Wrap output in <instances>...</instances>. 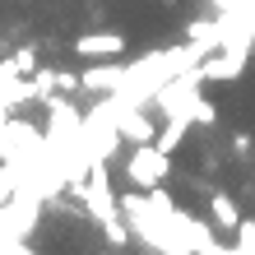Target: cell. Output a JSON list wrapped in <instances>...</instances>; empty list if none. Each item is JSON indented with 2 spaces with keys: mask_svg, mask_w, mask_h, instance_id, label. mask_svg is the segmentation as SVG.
Listing matches in <instances>:
<instances>
[{
  "mask_svg": "<svg viewBox=\"0 0 255 255\" xmlns=\"http://www.w3.org/2000/svg\"><path fill=\"white\" fill-rule=\"evenodd\" d=\"M84 214L93 223H107V218H121V195L112 190V172L107 162H93L88 167V181H84Z\"/></svg>",
  "mask_w": 255,
  "mask_h": 255,
  "instance_id": "obj_1",
  "label": "cell"
},
{
  "mask_svg": "<svg viewBox=\"0 0 255 255\" xmlns=\"http://www.w3.org/2000/svg\"><path fill=\"white\" fill-rule=\"evenodd\" d=\"M167 172H172V153H162L158 144H134L130 158H126V176H130L134 190L162 186V181H167Z\"/></svg>",
  "mask_w": 255,
  "mask_h": 255,
  "instance_id": "obj_2",
  "label": "cell"
},
{
  "mask_svg": "<svg viewBox=\"0 0 255 255\" xmlns=\"http://www.w3.org/2000/svg\"><path fill=\"white\" fill-rule=\"evenodd\" d=\"M0 102L5 107H23V102H37L33 74H19L14 61H0Z\"/></svg>",
  "mask_w": 255,
  "mask_h": 255,
  "instance_id": "obj_3",
  "label": "cell"
},
{
  "mask_svg": "<svg viewBox=\"0 0 255 255\" xmlns=\"http://www.w3.org/2000/svg\"><path fill=\"white\" fill-rule=\"evenodd\" d=\"M116 126H121V139L126 144H153L158 139V126L148 121V107H126V102H121Z\"/></svg>",
  "mask_w": 255,
  "mask_h": 255,
  "instance_id": "obj_4",
  "label": "cell"
},
{
  "mask_svg": "<svg viewBox=\"0 0 255 255\" xmlns=\"http://www.w3.org/2000/svg\"><path fill=\"white\" fill-rule=\"evenodd\" d=\"M74 51H79L84 61H116V56L126 51V37L121 33H84L74 42Z\"/></svg>",
  "mask_w": 255,
  "mask_h": 255,
  "instance_id": "obj_5",
  "label": "cell"
},
{
  "mask_svg": "<svg viewBox=\"0 0 255 255\" xmlns=\"http://www.w3.org/2000/svg\"><path fill=\"white\" fill-rule=\"evenodd\" d=\"M121 74H126V65H116V61H93L84 74H79V84H84V93H116L121 88Z\"/></svg>",
  "mask_w": 255,
  "mask_h": 255,
  "instance_id": "obj_6",
  "label": "cell"
},
{
  "mask_svg": "<svg viewBox=\"0 0 255 255\" xmlns=\"http://www.w3.org/2000/svg\"><path fill=\"white\" fill-rule=\"evenodd\" d=\"M242 65H246V51H223V47H218V51L204 56L200 74H204V84H209V79L218 84V79H237V74H242Z\"/></svg>",
  "mask_w": 255,
  "mask_h": 255,
  "instance_id": "obj_7",
  "label": "cell"
},
{
  "mask_svg": "<svg viewBox=\"0 0 255 255\" xmlns=\"http://www.w3.org/2000/svg\"><path fill=\"white\" fill-rule=\"evenodd\" d=\"M209 214H214V228H223V232H237V223H242V214H237V200L232 195H209Z\"/></svg>",
  "mask_w": 255,
  "mask_h": 255,
  "instance_id": "obj_8",
  "label": "cell"
},
{
  "mask_svg": "<svg viewBox=\"0 0 255 255\" xmlns=\"http://www.w3.org/2000/svg\"><path fill=\"white\" fill-rule=\"evenodd\" d=\"M186 130H190V121H181V116H167L153 144L162 148V153H176V148H181V139H186Z\"/></svg>",
  "mask_w": 255,
  "mask_h": 255,
  "instance_id": "obj_9",
  "label": "cell"
},
{
  "mask_svg": "<svg viewBox=\"0 0 255 255\" xmlns=\"http://www.w3.org/2000/svg\"><path fill=\"white\" fill-rule=\"evenodd\" d=\"M102 237H107V246H112V251H121V246H130V242H134V232H130L126 214H121V218H107V223H102Z\"/></svg>",
  "mask_w": 255,
  "mask_h": 255,
  "instance_id": "obj_10",
  "label": "cell"
},
{
  "mask_svg": "<svg viewBox=\"0 0 255 255\" xmlns=\"http://www.w3.org/2000/svg\"><path fill=\"white\" fill-rule=\"evenodd\" d=\"M33 88H37V102H47V98H56L61 93V70H33Z\"/></svg>",
  "mask_w": 255,
  "mask_h": 255,
  "instance_id": "obj_11",
  "label": "cell"
},
{
  "mask_svg": "<svg viewBox=\"0 0 255 255\" xmlns=\"http://www.w3.org/2000/svg\"><path fill=\"white\" fill-rule=\"evenodd\" d=\"M186 37L190 42H204V47H218V19H195L186 28Z\"/></svg>",
  "mask_w": 255,
  "mask_h": 255,
  "instance_id": "obj_12",
  "label": "cell"
},
{
  "mask_svg": "<svg viewBox=\"0 0 255 255\" xmlns=\"http://www.w3.org/2000/svg\"><path fill=\"white\" fill-rule=\"evenodd\" d=\"M237 251H246V255H255V218H242L237 223Z\"/></svg>",
  "mask_w": 255,
  "mask_h": 255,
  "instance_id": "obj_13",
  "label": "cell"
},
{
  "mask_svg": "<svg viewBox=\"0 0 255 255\" xmlns=\"http://www.w3.org/2000/svg\"><path fill=\"white\" fill-rule=\"evenodd\" d=\"M190 126H218V107L204 102V93H200V102H195V112H190Z\"/></svg>",
  "mask_w": 255,
  "mask_h": 255,
  "instance_id": "obj_14",
  "label": "cell"
},
{
  "mask_svg": "<svg viewBox=\"0 0 255 255\" xmlns=\"http://www.w3.org/2000/svg\"><path fill=\"white\" fill-rule=\"evenodd\" d=\"M9 61L19 65V74H33V70H37V47H19V51L9 56Z\"/></svg>",
  "mask_w": 255,
  "mask_h": 255,
  "instance_id": "obj_15",
  "label": "cell"
},
{
  "mask_svg": "<svg viewBox=\"0 0 255 255\" xmlns=\"http://www.w3.org/2000/svg\"><path fill=\"white\" fill-rule=\"evenodd\" d=\"M14 190H19V181H14V172H9V167H0V209L9 204V195H14Z\"/></svg>",
  "mask_w": 255,
  "mask_h": 255,
  "instance_id": "obj_16",
  "label": "cell"
},
{
  "mask_svg": "<svg viewBox=\"0 0 255 255\" xmlns=\"http://www.w3.org/2000/svg\"><path fill=\"white\" fill-rule=\"evenodd\" d=\"M0 255H37V251L23 246V237H5V242H0Z\"/></svg>",
  "mask_w": 255,
  "mask_h": 255,
  "instance_id": "obj_17",
  "label": "cell"
},
{
  "mask_svg": "<svg viewBox=\"0 0 255 255\" xmlns=\"http://www.w3.org/2000/svg\"><path fill=\"white\" fill-rule=\"evenodd\" d=\"M79 74H70V70H61V93H79Z\"/></svg>",
  "mask_w": 255,
  "mask_h": 255,
  "instance_id": "obj_18",
  "label": "cell"
},
{
  "mask_svg": "<svg viewBox=\"0 0 255 255\" xmlns=\"http://www.w3.org/2000/svg\"><path fill=\"white\" fill-rule=\"evenodd\" d=\"M204 5H214L218 14H232V9H237V0H204Z\"/></svg>",
  "mask_w": 255,
  "mask_h": 255,
  "instance_id": "obj_19",
  "label": "cell"
},
{
  "mask_svg": "<svg viewBox=\"0 0 255 255\" xmlns=\"http://www.w3.org/2000/svg\"><path fill=\"white\" fill-rule=\"evenodd\" d=\"M232 148H237V153L246 158V153H251V134H237V139H232Z\"/></svg>",
  "mask_w": 255,
  "mask_h": 255,
  "instance_id": "obj_20",
  "label": "cell"
},
{
  "mask_svg": "<svg viewBox=\"0 0 255 255\" xmlns=\"http://www.w3.org/2000/svg\"><path fill=\"white\" fill-rule=\"evenodd\" d=\"M9 116H14V107H5V102H0V126H9Z\"/></svg>",
  "mask_w": 255,
  "mask_h": 255,
  "instance_id": "obj_21",
  "label": "cell"
}]
</instances>
